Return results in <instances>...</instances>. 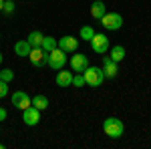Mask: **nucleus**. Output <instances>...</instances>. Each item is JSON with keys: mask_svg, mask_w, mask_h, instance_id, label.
I'll return each mask as SVG.
<instances>
[{"mask_svg": "<svg viewBox=\"0 0 151 149\" xmlns=\"http://www.w3.org/2000/svg\"><path fill=\"white\" fill-rule=\"evenodd\" d=\"M125 55H127V50H125V46H121V45H115L113 48H109V57L115 63H121L125 58Z\"/></svg>", "mask_w": 151, "mask_h": 149, "instance_id": "4468645a", "label": "nucleus"}, {"mask_svg": "<svg viewBox=\"0 0 151 149\" xmlns=\"http://www.w3.org/2000/svg\"><path fill=\"white\" fill-rule=\"evenodd\" d=\"M57 46H58V40H57V38H52V36H45V38H42L40 48H42L45 53H50V50H55Z\"/></svg>", "mask_w": 151, "mask_h": 149, "instance_id": "a211bd4d", "label": "nucleus"}, {"mask_svg": "<svg viewBox=\"0 0 151 149\" xmlns=\"http://www.w3.org/2000/svg\"><path fill=\"white\" fill-rule=\"evenodd\" d=\"M6 95H8V83L0 79V99H2V97H6Z\"/></svg>", "mask_w": 151, "mask_h": 149, "instance_id": "5701e85b", "label": "nucleus"}, {"mask_svg": "<svg viewBox=\"0 0 151 149\" xmlns=\"http://www.w3.org/2000/svg\"><path fill=\"white\" fill-rule=\"evenodd\" d=\"M55 83L58 87H73V73L70 71H58L57 77H55Z\"/></svg>", "mask_w": 151, "mask_h": 149, "instance_id": "f8f14e48", "label": "nucleus"}, {"mask_svg": "<svg viewBox=\"0 0 151 149\" xmlns=\"http://www.w3.org/2000/svg\"><path fill=\"white\" fill-rule=\"evenodd\" d=\"M30 63H32V67L36 69H42V67H47V60H48V53H45L40 46H36V48H30Z\"/></svg>", "mask_w": 151, "mask_h": 149, "instance_id": "423d86ee", "label": "nucleus"}, {"mask_svg": "<svg viewBox=\"0 0 151 149\" xmlns=\"http://www.w3.org/2000/svg\"><path fill=\"white\" fill-rule=\"evenodd\" d=\"M103 131H105V135H109L111 139H119L123 135V131H125V125L117 117H107L103 121Z\"/></svg>", "mask_w": 151, "mask_h": 149, "instance_id": "f257e3e1", "label": "nucleus"}, {"mask_svg": "<svg viewBox=\"0 0 151 149\" xmlns=\"http://www.w3.org/2000/svg\"><path fill=\"white\" fill-rule=\"evenodd\" d=\"M30 103H32V107H36L38 111H45V109H48V97H45V95H35V97L30 99Z\"/></svg>", "mask_w": 151, "mask_h": 149, "instance_id": "dca6fc26", "label": "nucleus"}, {"mask_svg": "<svg viewBox=\"0 0 151 149\" xmlns=\"http://www.w3.org/2000/svg\"><path fill=\"white\" fill-rule=\"evenodd\" d=\"M42 38H45V35H42L40 30H32V32L28 35V38H26V40H28V45L32 46V48H36V46L42 45Z\"/></svg>", "mask_w": 151, "mask_h": 149, "instance_id": "f3484780", "label": "nucleus"}, {"mask_svg": "<svg viewBox=\"0 0 151 149\" xmlns=\"http://www.w3.org/2000/svg\"><path fill=\"white\" fill-rule=\"evenodd\" d=\"M14 10H16V4H14L12 0H4V6H2V12H6V14H12Z\"/></svg>", "mask_w": 151, "mask_h": 149, "instance_id": "4be33fe9", "label": "nucleus"}, {"mask_svg": "<svg viewBox=\"0 0 151 149\" xmlns=\"http://www.w3.org/2000/svg\"><path fill=\"white\" fill-rule=\"evenodd\" d=\"M83 75H85V81H87L89 87H101L105 81V75H103L101 67H87L83 71Z\"/></svg>", "mask_w": 151, "mask_h": 149, "instance_id": "f03ea898", "label": "nucleus"}, {"mask_svg": "<svg viewBox=\"0 0 151 149\" xmlns=\"http://www.w3.org/2000/svg\"><path fill=\"white\" fill-rule=\"evenodd\" d=\"M105 14H107V6H105L103 0H95L93 4H91V16L97 18V20H101Z\"/></svg>", "mask_w": 151, "mask_h": 149, "instance_id": "ddd939ff", "label": "nucleus"}, {"mask_svg": "<svg viewBox=\"0 0 151 149\" xmlns=\"http://www.w3.org/2000/svg\"><path fill=\"white\" fill-rule=\"evenodd\" d=\"M87 85V81H85V75L83 73H77V75H73V87H85Z\"/></svg>", "mask_w": 151, "mask_h": 149, "instance_id": "aec40b11", "label": "nucleus"}, {"mask_svg": "<svg viewBox=\"0 0 151 149\" xmlns=\"http://www.w3.org/2000/svg\"><path fill=\"white\" fill-rule=\"evenodd\" d=\"M2 6H4V0H0V10H2Z\"/></svg>", "mask_w": 151, "mask_h": 149, "instance_id": "393cba45", "label": "nucleus"}, {"mask_svg": "<svg viewBox=\"0 0 151 149\" xmlns=\"http://www.w3.org/2000/svg\"><path fill=\"white\" fill-rule=\"evenodd\" d=\"M22 121H24V125H28V127H35L40 123V111L36 109V107H26L22 111Z\"/></svg>", "mask_w": 151, "mask_h": 149, "instance_id": "0eeeda50", "label": "nucleus"}, {"mask_svg": "<svg viewBox=\"0 0 151 149\" xmlns=\"http://www.w3.org/2000/svg\"><path fill=\"white\" fill-rule=\"evenodd\" d=\"M6 117H8V111H6L4 107H0V123H2V121H4Z\"/></svg>", "mask_w": 151, "mask_h": 149, "instance_id": "b1692460", "label": "nucleus"}, {"mask_svg": "<svg viewBox=\"0 0 151 149\" xmlns=\"http://www.w3.org/2000/svg\"><path fill=\"white\" fill-rule=\"evenodd\" d=\"M0 79L6 81V83H10V81L14 79V73H12V69H2V71H0Z\"/></svg>", "mask_w": 151, "mask_h": 149, "instance_id": "412c9836", "label": "nucleus"}, {"mask_svg": "<svg viewBox=\"0 0 151 149\" xmlns=\"http://www.w3.org/2000/svg\"><path fill=\"white\" fill-rule=\"evenodd\" d=\"M2 60H4V57H2V53H0V63H2Z\"/></svg>", "mask_w": 151, "mask_h": 149, "instance_id": "a878e982", "label": "nucleus"}, {"mask_svg": "<svg viewBox=\"0 0 151 149\" xmlns=\"http://www.w3.org/2000/svg\"><path fill=\"white\" fill-rule=\"evenodd\" d=\"M89 42H91L93 53H97V55H105V53H109V48H111L109 38H107V35H103V32H95V36Z\"/></svg>", "mask_w": 151, "mask_h": 149, "instance_id": "20e7f679", "label": "nucleus"}, {"mask_svg": "<svg viewBox=\"0 0 151 149\" xmlns=\"http://www.w3.org/2000/svg\"><path fill=\"white\" fill-rule=\"evenodd\" d=\"M0 38H2V36H0Z\"/></svg>", "mask_w": 151, "mask_h": 149, "instance_id": "bb28decb", "label": "nucleus"}, {"mask_svg": "<svg viewBox=\"0 0 151 149\" xmlns=\"http://www.w3.org/2000/svg\"><path fill=\"white\" fill-rule=\"evenodd\" d=\"M30 48H32V46L28 45V40H16L14 53H16L18 57H28V55H30Z\"/></svg>", "mask_w": 151, "mask_h": 149, "instance_id": "2eb2a0df", "label": "nucleus"}, {"mask_svg": "<svg viewBox=\"0 0 151 149\" xmlns=\"http://www.w3.org/2000/svg\"><path fill=\"white\" fill-rule=\"evenodd\" d=\"M93 36H95L93 26H89V24H87V26H83V28H81V40H91Z\"/></svg>", "mask_w": 151, "mask_h": 149, "instance_id": "6ab92c4d", "label": "nucleus"}, {"mask_svg": "<svg viewBox=\"0 0 151 149\" xmlns=\"http://www.w3.org/2000/svg\"><path fill=\"white\" fill-rule=\"evenodd\" d=\"M103 75H105V79H115L117 77V73H119V69H117V63L115 60H111V57L107 55V57H103Z\"/></svg>", "mask_w": 151, "mask_h": 149, "instance_id": "9b49d317", "label": "nucleus"}, {"mask_svg": "<svg viewBox=\"0 0 151 149\" xmlns=\"http://www.w3.org/2000/svg\"><path fill=\"white\" fill-rule=\"evenodd\" d=\"M12 105H14V109L24 111L26 107H30L32 103H30V97L24 91H16V93H12Z\"/></svg>", "mask_w": 151, "mask_h": 149, "instance_id": "9d476101", "label": "nucleus"}, {"mask_svg": "<svg viewBox=\"0 0 151 149\" xmlns=\"http://www.w3.org/2000/svg\"><path fill=\"white\" fill-rule=\"evenodd\" d=\"M47 65H48V67H50L52 71L65 69V65H67V53H65V50H60V48L57 46L55 50H50V53H48Z\"/></svg>", "mask_w": 151, "mask_h": 149, "instance_id": "7ed1b4c3", "label": "nucleus"}, {"mask_svg": "<svg viewBox=\"0 0 151 149\" xmlns=\"http://www.w3.org/2000/svg\"><path fill=\"white\" fill-rule=\"evenodd\" d=\"M87 67H89V58H87V55H83V53H77V50H75V55L70 57V69L77 71V73H83Z\"/></svg>", "mask_w": 151, "mask_h": 149, "instance_id": "6e6552de", "label": "nucleus"}, {"mask_svg": "<svg viewBox=\"0 0 151 149\" xmlns=\"http://www.w3.org/2000/svg\"><path fill=\"white\" fill-rule=\"evenodd\" d=\"M58 48L60 50H65V53H75L77 48H79V38L77 36H63V38H58Z\"/></svg>", "mask_w": 151, "mask_h": 149, "instance_id": "1a4fd4ad", "label": "nucleus"}, {"mask_svg": "<svg viewBox=\"0 0 151 149\" xmlns=\"http://www.w3.org/2000/svg\"><path fill=\"white\" fill-rule=\"evenodd\" d=\"M101 24H103L105 30H119L123 26V16L119 12H107L101 18Z\"/></svg>", "mask_w": 151, "mask_h": 149, "instance_id": "39448f33", "label": "nucleus"}]
</instances>
